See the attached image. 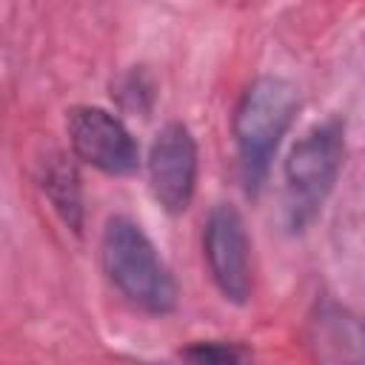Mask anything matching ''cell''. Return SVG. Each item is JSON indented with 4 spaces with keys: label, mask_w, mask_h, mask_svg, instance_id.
<instances>
[{
    "label": "cell",
    "mask_w": 365,
    "mask_h": 365,
    "mask_svg": "<svg viewBox=\"0 0 365 365\" xmlns=\"http://www.w3.org/2000/svg\"><path fill=\"white\" fill-rule=\"evenodd\" d=\"M185 362L188 365H254V359L228 342H197L185 348Z\"/></svg>",
    "instance_id": "7"
},
{
    "label": "cell",
    "mask_w": 365,
    "mask_h": 365,
    "mask_svg": "<svg viewBox=\"0 0 365 365\" xmlns=\"http://www.w3.org/2000/svg\"><path fill=\"white\" fill-rule=\"evenodd\" d=\"M342 123L328 120L297 140L285 160V205L291 225L308 222L328 200L342 168Z\"/></svg>",
    "instance_id": "3"
},
{
    "label": "cell",
    "mask_w": 365,
    "mask_h": 365,
    "mask_svg": "<svg viewBox=\"0 0 365 365\" xmlns=\"http://www.w3.org/2000/svg\"><path fill=\"white\" fill-rule=\"evenodd\" d=\"M68 140L80 160L106 174H131L137 168V143L128 128L106 108L77 106L68 111Z\"/></svg>",
    "instance_id": "6"
},
{
    "label": "cell",
    "mask_w": 365,
    "mask_h": 365,
    "mask_svg": "<svg viewBox=\"0 0 365 365\" xmlns=\"http://www.w3.org/2000/svg\"><path fill=\"white\" fill-rule=\"evenodd\" d=\"M202 248L208 259L211 279L220 294L231 302H245L251 294V262H248V234L240 211L234 205H214L205 220Z\"/></svg>",
    "instance_id": "4"
},
{
    "label": "cell",
    "mask_w": 365,
    "mask_h": 365,
    "mask_svg": "<svg viewBox=\"0 0 365 365\" xmlns=\"http://www.w3.org/2000/svg\"><path fill=\"white\" fill-rule=\"evenodd\" d=\"M100 254L108 279L134 305L151 314H165L177 305V282L137 222L125 217L108 220Z\"/></svg>",
    "instance_id": "2"
},
{
    "label": "cell",
    "mask_w": 365,
    "mask_h": 365,
    "mask_svg": "<svg viewBox=\"0 0 365 365\" xmlns=\"http://www.w3.org/2000/svg\"><path fill=\"white\" fill-rule=\"evenodd\" d=\"M148 180L154 200L168 214H182L197 185V143L182 123H168L157 131L148 151Z\"/></svg>",
    "instance_id": "5"
},
{
    "label": "cell",
    "mask_w": 365,
    "mask_h": 365,
    "mask_svg": "<svg viewBox=\"0 0 365 365\" xmlns=\"http://www.w3.org/2000/svg\"><path fill=\"white\" fill-rule=\"evenodd\" d=\"M299 108L297 88L282 77H257L240 97L234 111V143L240 174L248 188H257Z\"/></svg>",
    "instance_id": "1"
}]
</instances>
